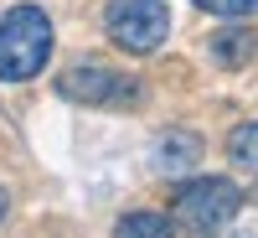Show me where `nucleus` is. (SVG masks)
Listing matches in <instances>:
<instances>
[{
  "label": "nucleus",
  "mask_w": 258,
  "mask_h": 238,
  "mask_svg": "<svg viewBox=\"0 0 258 238\" xmlns=\"http://www.w3.org/2000/svg\"><path fill=\"white\" fill-rule=\"evenodd\" d=\"M52 57V21L36 6H16L0 16V78L6 83H26L47 68Z\"/></svg>",
  "instance_id": "1"
},
{
  "label": "nucleus",
  "mask_w": 258,
  "mask_h": 238,
  "mask_svg": "<svg viewBox=\"0 0 258 238\" xmlns=\"http://www.w3.org/2000/svg\"><path fill=\"white\" fill-rule=\"evenodd\" d=\"M170 207H176V223L191 233H222L243 212V192L227 176H202V181H186Z\"/></svg>",
  "instance_id": "2"
},
{
  "label": "nucleus",
  "mask_w": 258,
  "mask_h": 238,
  "mask_svg": "<svg viewBox=\"0 0 258 238\" xmlns=\"http://www.w3.org/2000/svg\"><path fill=\"white\" fill-rule=\"evenodd\" d=\"M103 26H109V41L135 57H150L170 36V6L165 0H114L103 11Z\"/></svg>",
  "instance_id": "3"
},
{
  "label": "nucleus",
  "mask_w": 258,
  "mask_h": 238,
  "mask_svg": "<svg viewBox=\"0 0 258 238\" xmlns=\"http://www.w3.org/2000/svg\"><path fill=\"white\" fill-rule=\"evenodd\" d=\"M57 93L73 99V104H93V109H103V104H135L140 99L135 78L103 68V62H78V68H68L57 78Z\"/></svg>",
  "instance_id": "4"
},
{
  "label": "nucleus",
  "mask_w": 258,
  "mask_h": 238,
  "mask_svg": "<svg viewBox=\"0 0 258 238\" xmlns=\"http://www.w3.org/2000/svg\"><path fill=\"white\" fill-rule=\"evenodd\" d=\"M150 166L160 176H186L191 166H202V135L191 129H165V135L150 145Z\"/></svg>",
  "instance_id": "5"
},
{
  "label": "nucleus",
  "mask_w": 258,
  "mask_h": 238,
  "mask_svg": "<svg viewBox=\"0 0 258 238\" xmlns=\"http://www.w3.org/2000/svg\"><path fill=\"white\" fill-rule=\"evenodd\" d=\"M253 52H258V41H253V31H243V26L212 36V62H217V68H243V62H253Z\"/></svg>",
  "instance_id": "6"
},
{
  "label": "nucleus",
  "mask_w": 258,
  "mask_h": 238,
  "mask_svg": "<svg viewBox=\"0 0 258 238\" xmlns=\"http://www.w3.org/2000/svg\"><path fill=\"white\" fill-rule=\"evenodd\" d=\"M170 233H176V223L165 212H129L114 228V238H170Z\"/></svg>",
  "instance_id": "7"
},
{
  "label": "nucleus",
  "mask_w": 258,
  "mask_h": 238,
  "mask_svg": "<svg viewBox=\"0 0 258 238\" xmlns=\"http://www.w3.org/2000/svg\"><path fill=\"white\" fill-rule=\"evenodd\" d=\"M227 156H232V166H243V171L258 176V119L253 124H238L227 135Z\"/></svg>",
  "instance_id": "8"
},
{
  "label": "nucleus",
  "mask_w": 258,
  "mask_h": 238,
  "mask_svg": "<svg viewBox=\"0 0 258 238\" xmlns=\"http://www.w3.org/2000/svg\"><path fill=\"white\" fill-rule=\"evenodd\" d=\"M197 6L212 11V16H222V21H243V16L258 11V0H197Z\"/></svg>",
  "instance_id": "9"
},
{
  "label": "nucleus",
  "mask_w": 258,
  "mask_h": 238,
  "mask_svg": "<svg viewBox=\"0 0 258 238\" xmlns=\"http://www.w3.org/2000/svg\"><path fill=\"white\" fill-rule=\"evenodd\" d=\"M6 207H11V197H6V186H0V223H6Z\"/></svg>",
  "instance_id": "10"
}]
</instances>
